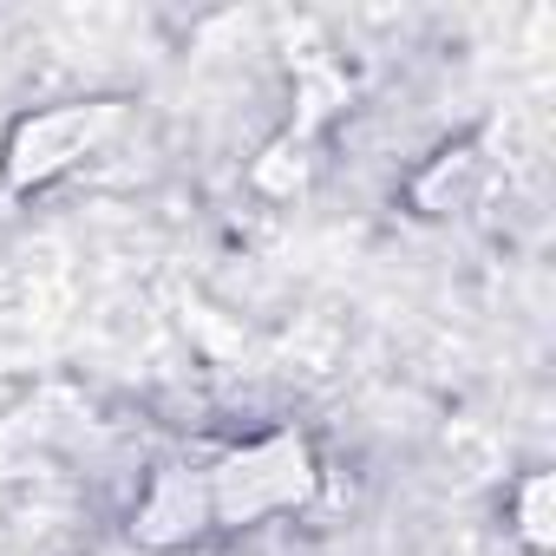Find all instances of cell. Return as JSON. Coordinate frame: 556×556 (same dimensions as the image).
<instances>
[{"label": "cell", "instance_id": "8992f818", "mask_svg": "<svg viewBox=\"0 0 556 556\" xmlns=\"http://www.w3.org/2000/svg\"><path fill=\"white\" fill-rule=\"evenodd\" d=\"M517 536L530 549H549V478L543 471H530L517 484Z\"/></svg>", "mask_w": 556, "mask_h": 556}, {"label": "cell", "instance_id": "3957f363", "mask_svg": "<svg viewBox=\"0 0 556 556\" xmlns=\"http://www.w3.org/2000/svg\"><path fill=\"white\" fill-rule=\"evenodd\" d=\"M197 530H210V484H203V471H190V465L151 471V484H144V497L131 510V536L144 549H177Z\"/></svg>", "mask_w": 556, "mask_h": 556}, {"label": "cell", "instance_id": "6da1fadb", "mask_svg": "<svg viewBox=\"0 0 556 556\" xmlns=\"http://www.w3.org/2000/svg\"><path fill=\"white\" fill-rule=\"evenodd\" d=\"M210 523L223 530H242V523H262V517H282V510H302L321 484L315 471V452L302 432H268L242 452H223L210 471Z\"/></svg>", "mask_w": 556, "mask_h": 556}, {"label": "cell", "instance_id": "277c9868", "mask_svg": "<svg viewBox=\"0 0 556 556\" xmlns=\"http://www.w3.org/2000/svg\"><path fill=\"white\" fill-rule=\"evenodd\" d=\"M484 190H491V157H484L478 138H465V144H445V151L413 177V210H426V216H458V210H471Z\"/></svg>", "mask_w": 556, "mask_h": 556}, {"label": "cell", "instance_id": "7a4b0ae2", "mask_svg": "<svg viewBox=\"0 0 556 556\" xmlns=\"http://www.w3.org/2000/svg\"><path fill=\"white\" fill-rule=\"evenodd\" d=\"M118 125H125V99H73V105L27 112L0 144V177H8V190H40L66 177L79 157H92Z\"/></svg>", "mask_w": 556, "mask_h": 556}, {"label": "cell", "instance_id": "5b68a950", "mask_svg": "<svg viewBox=\"0 0 556 556\" xmlns=\"http://www.w3.org/2000/svg\"><path fill=\"white\" fill-rule=\"evenodd\" d=\"M308 151H315V138H302V131H282L255 164H249V184L262 190V197H295L302 184H308Z\"/></svg>", "mask_w": 556, "mask_h": 556}]
</instances>
